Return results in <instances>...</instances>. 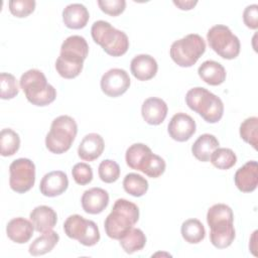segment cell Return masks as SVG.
<instances>
[{"label": "cell", "instance_id": "obj_1", "mask_svg": "<svg viewBox=\"0 0 258 258\" xmlns=\"http://www.w3.org/2000/svg\"><path fill=\"white\" fill-rule=\"evenodd\" d=\"M139 220L138 207L125 199H118L112 208L111 213L104 222L105 232L108 237L120 240Z\"/></svg>", "mask_w": 258, "mask_h": 258}, {"label": "cell", "instance_id": "obj_2", "mask_svg": "<svg viewBox=\"0 0 258 258\" xmlns=\"http://www.w3.org/2000/svg\"><path fill=\"white\" fill-rule=\"evenodd\" d=\"M20 88L32 105L44 107L55 100L56 91L47 83L44 74L37 69L26 71L20 78Z\"/></svg>", "mask_w": 258, "mask_h": 258}, {"label": "cell", "instance_id": "obj_3", "mask_svg": "<svg viewBox=\"0 0 258 258\" xmlns=\"http://www.w3.org/2000/svg\"><path fill=\"white\" fill-rule=\"evenodd\" d=\"M185 103L188 108L203 117L208 123L219 122L224 114L222 100L203 87H196L187 91Z\"/></svg>", "mask_w": 258, "mask_h": 258}, {"label": "cell", "instance_id": "obj_4", "mask_svg": "<svg viewBox=\"0 0 258 258\" xmlns=\"http://www.w3.org/2000/svg\"><path fill=\"white\" fill-rule=\"evenodd\" d=\"M93 40L112 56H121L129 48V39L125 32L113 27L105 20L95 21L91 27Z\"/></svg>", "mask_w": 258, "mask_h": 258}, {"label": "cell", "instance_id": "obj_5", "mask_svg": "<svg viewBox=\"0 0 258 258\" xmlns=\"http://www.w3.org/2000/svg\"><path fill=\"white\" fill-rule=\"evenodd\" d=\"M78 133V125L74 118L68 115H61L53 119L50 130L45 137L46 148L55 154H61L68 151Z\"/></svg>", "mask_w": 258, "mask_h": 258}, {"label": "cell", "instance_id": "obj_6", "mask_svg": "<svg viewBox=\"0 0 258 258\" xmlns=\"http://www.w3.org/2000/svg\"><path fill=\"white\" fill-rule=\"evenodd\" d=\"M205 51L206 42L204 38L197 33H189L171 44L169 54L177 66L189 68L198 61Z\"/></svg>", "mask_w": 258, "mask_h": 258}, {"label": "cell", "instance_id": "obj_7", "mask_svg": "<svg viewBox=\"0 0 258 258\" xmlns=\"http://www.w3.org/2000/svg\"><path fill=\"white\" fill-rule=\"evenodd\" d=\"M207 39L210 47L223 58L233 59L240 53V40L226 25L212 26L208 30Z\"/></svg>", "mask_w": 258, "mask_h": 258}, {"label": "cell", "instance_id": "obj_8", "mask_svg": "<svg viewBox=\"0 0 258 258\" xmlns=\"http://www.w3.org/2000/svg\"><path fill=\"white\" fill-rule=\"evenodd\" d=\"M66 235L78 240L84 246H94L100 240V232L97 224L92 220H86L81 215H71L63 223Z\"/></svg>", "mask_w": 258, "mask_h": 258}, {"label": "cell", "instance_id": "obj_9", "mask_svg": "<svg viewBox=\"0 0 258 258\" xmlns=\"http://www.w3.org/2000/svg\"><path fill=\"white\" fill-rule=\"evenodd\" d=\"M9 185L17 194L28 191L35 182V165L28 158H17L9 166Z\"/></svg>", "mask_w": 258, "mask_h": 258}, {"label": "cell", "instance_id": "obj_10", "mask_svg": "<svg viewBox=\"0 0 258 258\" xmlns=\"http://www.w3.org/2000/svg\"><path fill=\"white\" fill-rule=\"evenodd\" d=\"M103 93L109 97L116 98L123 95L130 86L128 73L123 69H111L107 71L100 82Z\"/></svg>", "mask_w": 258, "mask_h": 258}, {"label": "cell", "instance_id": "obj_11", "mask_svg": "<svg viewBox=\"0 0 258 258\" xmlns=\"http://www.w3.org/2000/svg\"><path fill=\"white\" fill-rule=\"evenodd\" d=\"M167 131L173 140L184 142L195 134L196 122L189 115L179 112L174 114L170 119Z\"/></svg>", "mask_w": 258, "mask_h": 258}, {"label": "cell", "instance_id": "obj_12", "mask_svg": "<svg viewBox=\"0 0 258 258\" xmlns=\"http://www.w3.org/2000/svg\"><path fill=\"white\" fill-rule=\"evenodd\" d=\"M69 186V178L66 172L61 170L50 171L42 177L39 184L40 192L49 198L63 194Z\"/></svg>", "mask_w": 258, "mask_h": 258}, {"label": "cell", "instance_id": "obj_13", "mask_svg": "<svg viewBox=\"0 0 258 258\" xmlns=\"http://www.w3.org/2000/svg\"><path fill=\"white\" fill-rule=\"evenodd\" d=\"M236 186L242 192H252L258 184V164L251 160L238 168L234 175Z\"/></svg>", "mask_w": 258, "mask_h": 258}, {"label": "cell", "instance_id": "obj_14", "mask_svg": "<svg viewBox=\"0 0 258 258\" xmlns=\"http://www.w3.org/2000/svg\"><path fill=\"white\" fill-rule=\"evenodd\" d=\"M81 203L86 213L97 215L107 208L109 204V194L101 187H92L84 191Z\"/></svg>", "mask_w": 258, "mask_h": 258}, {"label": "cell", "instance_id": "obj_15", "mask_svg": "<svg viewBox=\"0 0 258 258\" xmlns=\"http://www.w3.org/2000/svg\"><path fill=\"white\" fill-rule=\"evenodd\" d=\"M167 105L166 103L156 97H151L146 99L141 107V114L144 121L150 125L161 124L167 115Z\"/></svg>", "mask_w": 258, "mask_h": 258}, {"label": "cell", "instance_id": "obj_16", "mask_svg": "<svg viewBox=\"0 0 258 258\" xmlns=\"http://www.w3.org/2000/svg\"><path fill=\"white\" fill-rule=\"evenodd\" d=\"M210 241L213 246L218 249H225L229 247L235 237V229L233 221H223L210 226Z\"/></svg>", "mask_w": 258, "mask_h": 258}, {"label": "cell", "instance_id": "obj_17", "mask_svg": "<svg viewBox=\"0 0 258 258\" xmlns=\"http://www.w3.org/2000/svg\"><path fill=\"white\" fill-rule=\"evenodd\" d=\"M105 148L103 137L98 133H89L81 141L78 154L85 161H93L101 156Z\"/></svg>", "mask_w": 258, "mask_h": 258}, {"label": "cell", "instance_id": "obj_18", "mask_svg": "<svg viewBox=\"0 0 258 258\" xmlns=\"http://www.w3.org/2000/svg\"><path fill=\"white\" fill-rule=\"evenodd\" d=\"M34 230L32 222L22 217L10 220L6 226V234L8 238L17 244L28 242L31 239Z\"/></svg>", "mask_w": 258, "mask_h": 258}, {"label": "cell", "instance_id": "obj_19", "mask_svg": "<svg viewBox=\"0 0 258 258\" xmlns=\"http://www.w3.org/2000/svg\"><path fill=\"white\" fill-rule=\"evenodd\" d=\"M132 75L139 81H148L152 79L158 70L155 58L149 54H138L134 56L130 63Z\"/></svg>", "mask_w": 258, "mask_h": 258}, {"label": "cell", "instance_id": "obj_20", "mask_svg": "<svg viewBox=\"0 0 258 258\" xmlns=\"http://www.w3.org/2000/svg\"><path fill=\"white\" fill-rule=\"evenodd\" d=\"M29 218L34 226L35 231L38 233L51 231L57 222L56 213L52 208L48 206L35 207L31 211Z\"/></svg>", "mask_w": 258, "mask_h": 258}, {"label": "cell", "instance_id": "obj_21", "mask_svg": "<svg viewBox=\"0 0 258 258\" xmlns=\"http://www.w3.org/2000/svg\"><path fill=\"white\" fill-rule=\"evenodd\" d=\"M90 18V14L85 5L81 3H72L62 10V21L68 28H84Z\"/></svg>", "mask_w": 258, "mask_h": 258}, {"label": "cell", "instance_id": "obj_22", "mask_svg": "<svg viewBox=\"0 0 258 258\" xmlns=\"http://www.w3.org/2000/svg\"><path fill=\"white\" fill-rule=\"evenodd\" d=\"M198 74L200 78L211 86H218L225 82L226 80V70L218 61L206 60L198 69Z\"/></svg>", "mask_w": 258, "mask_h": 258}, {"label": "cell", "instance_id": "obj_23", "mask_svg": "<svg viewBox=\"0 0 258 258\" xmlns=\"http://www.w3.org/2000/svg\"><path fill=\"white\" fill-rule=\"evenodd\" d=\"M219 147V141L213 134L205 133L198 137L191 146L194 156L203 162L210 160L212 153Z\"/></svg>", "mask_w": 258, "mask_h": 258}, {"label": "cell", "instance_id": "obj_24", "mask_svg": "<svg viewBox=\"0 0 258 258\" xmlns=\"http://www.w3.org/2000/svg\"><path fill=\"white\" fill-rule=\"evenodd\" d=\"M89 53V45L87 40L81 35H71L64 39L60 46L62 55L72 56L85 60Z\"/></svg>", "mask_w": 258, "mask_h": 258}, {"label": "cell", "instance_id": "obj_25", "mask_svg": "<svg viewBox=\"0 0 258 258\" xmlns=\"http://www.w3.org/2000/svg\"><path fill=\"white\" fill-rule=\"evenodd\" d=\"M59 240V236L54 231H49L42 233L41 236L36 238L30 245H29V253L32 256H40L50 252L54 246L57 244Z\"/></svg>", "mask_w": 258, "mask_h": 258}, {"label": "cell", "instance_id": "obj_26", "mask_svg": "<svg viewBox=\"0 0 258 258\" xmlns=\"http://www.w3.org/2000/svg\"><path fill=\"white\" fill-rule=\"evenodd\" d=\"M120 245L128 254H133L142 250L146 244V236L142 230L132 228L120 240Z\"/></svg>", "mask_w": 258, "mask_h": 258}, {"label": "cell", "instance_id": "obj_27", "mask_svg": "<svg viewBox=\"0 0 258 258\" xmlns=\"http://www.w3.org/2000/svg\"><path fill=\"white\" fill-rule=\"evenodd\" d=\"M181 236L189 244H198L205 239L206 230L204 225L198 219L185 220L180 228Z\"/></svg>", "mask_w": 258, "mask_h": 258}, {"label": "cell", "instance_id": "obj_28", "mask_svg": "<svg viewBox=\"0 0 258 258\" xmlns=\"http://www.w3.org/2000/svg\"><path fill=\"white\" fill-rule=\"evenodd\" d=\"M84 67V61L77 58L60 55L56 58L55 70L58 75L64 79H74L78 77Z\"/></svg>", "mask_w": 258, "mask_h": 258}, {"label": "cell", "instance_id": "obj_29", "mask_svg": "<svg viewBox=\"0 0 258 258\" xmlns=\"http://www.w3.org/2000/svg\"><path fill=\"white\" fill-rule=\"evenodd\" d=\"M166 163L162 157L152 152L148 153L140 164L139 170L145 173L147 176L156 178L159 177L165 170Z\"/></svg>", "mask_w": 258, "mask_h": 258}, {"label": "cell", "instance_id": "obj_30", "mask_svg": "<svg viewBox=\"0 0 258 258\" xmlns=\"http://www.w3.org/2000/svg\"><path fill=\"white\" fill-rule=\"evenodd\" d=\"M123 187L126 192L133 197H142L148 189V181L138 173H128L123 179Z\"/></svg>", "mask_w": 258, "mask_h": 258}, {"label": "cell", "instance_id": "obj_31", "mask_svg": "<svg viewBox=\"0 0 258 258\" xmlns=\"http://www.w3.org/2000/svg\"><path fill=\"white\" fill-rule=\"evenodd\" d=\"M0 147L2 156L15 154L20 147V137L11 128H5L0 133Z\"/></svg>", "mask_w": 258, "mask_h": 258}, {"label": "cell", "instance_id": "obj_32", "mask_svg": "<svg viewBox=\"0 0 258 258\" xmlns=\"http://www.w3.org/2000/svg\"><path fill=\"white\" fill-rule=\"evenodd\" d=\"M150 152H152L151 149L143 143L132 144L131 146H129L127 148L126 154H125V159H126L127 165L132 169L139 170L140 164L142 163L143 159Z\"/></svg>", "mask_w": 258, "mask_h": 258}, {"label": "cell", "instance_id": "obj_33", "mask_svg": "<svg viewBox=\"0 0 258 258\" xmlns=\"http://www.w3.org/2000/svg\"><path fill=\"white\" fill-rule=\"evenodd\" d=\"M210 161L218 169H229L237 162V156L230 148H217L211 155Z\"/></svg>", "mask_w": 258, "mask_h": 258}, {"label": "cell", "instance_id": "obj_34", "mask_svg": "<svg viewBox=\"0 0 258 258\" xmlns=\"http://www.w3.org/2000/svg\"><path fill=\"white\" fill-rule=\"evenodd\" d=\"M241 138L250 144L254 149L257 148L258 141V118L256 116L245 119L240 125Z\"/></svg>", "mask_w": 258, "mask_h": 258}, {"label": "cell", "instance_id": "obj_35", "mask_svg": "<svg viewBox=\"0 0 258 258\" xmlns=\"http://www.w3.org/2000/svg\"><path fill=\"white\" fill-rule=\"evenodd\" d=\"M223 221H234L232 209L225 204H216L212 206L207 213V222L209 227Z\"/></svg>", "mask_w": 258, "mask_h": 258}, {"label": "cell", "instance_id": "obj_36", "mask_svg": "<svg viewBox=\"0 0 258 258\" xmlns=\"http://www.w3.org/2000/svg\"><path fill=\"white\" fill-rule=\"evenodd\" d=\"M0 97L3 100H10L19 93V87L16 78L9 73H1L0 75Z\"/></svg>", "mask_w": 258, "mask_h": 258}, {"label": "cell", "instance_id": "obj_37", "mask_svg": "<svg viewBox=\"0 0 258 258\" xmlns=\"http://www.w3.org/2000/svg\"><path fill=\"white\" fill-rule=\"evenodd\" d=\"M98 173L102 181L112 183L115 182L120 176V166L112 159H105L99 164Z\"/></svg>", "mask_w": 258, "mask_h": 258}, {"label": "cell", "instance_id": "obj_38", "mask_svg": "<svg viewBox=\"0 0 258 258\" xmlns=\"http://www.w3.org/2000/svg\"><path fill=\"white\" fill-rule=\"evenodd\" d=\"M8 5L11 14L19 18L28 16L35 9L34 0H11Z\"/></svg>", "mask_w": 258, "mask_h": 258}, {"label": "cell", "instance_id": "obj_39", "mask_svg": "<svg viewBox=\"0 0 258 258\" xmlns=\"http://www.w3.org/2000/svg\"><path fill=\"white\" fill-rule=\"evenodd\" d=\"M72 175L74 180L80 185H86L93 179V169L85 162L76 163L72 169Z\"/></svg>", "mask_w": 258, "mask_h": 258}, {"label": "cell", "instance_id": "obj_40", "mask_svg": "<svg viewBox=\"0 0 258 258\" xmlns=\"http://www.w3.org/2000/svg\"><path fill=\"white\" fill-rule=\"evenodd\" d=\"M100 9L108 15L118 16L121 14L126 7L125 0H98Z\"/></svg>", "mask_w": 258, "mask_h": 258}, {"label": "cell", "instance_id": "obj_41", "mask_svg": "<svg viewBox=\"0 0 258 258\" xmlns=\"http://www.w3.org/2000/svg\"><path fill=\"white\" fill-rule=\"evenodd\" d=\"M243 21L245 25L251 29H257L258 27V5H248L243 12Z\"/></svg>", "mask_w": 258, "mask_h": 258}, {"label": "cell", "instance_id": "obj_42", "mask_svg": "<svg viewBox=\"0 0 258 258\" xmlns=\"http://www.w3.org/2000/svg\"><path fill=\"white\" fill-rule=\"evenodd\" d=\"M197 0H173V4L181 10H190L197 5Z\"/></svg>", "mask_w": 258, "mask_h": 258}]
</instances>
